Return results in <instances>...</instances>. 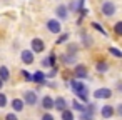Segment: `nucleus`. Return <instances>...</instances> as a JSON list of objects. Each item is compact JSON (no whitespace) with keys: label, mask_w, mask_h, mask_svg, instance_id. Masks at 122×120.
<instances>
[{"label":"nucleus","mask_w":122,"mask_h":120,"mask_svg":"<svg viewBox=\"0 0 122 120\" xmlns=\"http://www.w3.org/2000/svg\"><path fill=\"white\" fill-rule=\"evenodd\" d=\"M70 87H72V90H74V93L79 97V98H82L84 102H87V87L82 83V82H79V80H72L70 82Z\"/></svg>","instance_id":"nucleus-1"},{"label":"nucleus","mask_w":122,"mask_h":120,"mask_svg":"<svg viewBox=\"0 0 122 120\" xmlns=\"http://www.w3.org/2000/svg\"><path fill=\"white\" fill-rule=\"evenodd\" d=\"M102 14H104L105 17H112V15L115 14V5H114L112 2H105V4H102Z\"/></svg>","instance_id":"nucleus-2"},{"label":"nucleus","mask_w":122,"mask_h":120,"mask_svg":"<svg viewBox=\"0 0 122 120\" xmlns=\"http://www.w3.org/2000/svg\"><path fill=\"white\" fill-rule=\"evenodd\" d=\"M112 95V90L110 88H97L94 92V97L95 98H109Z\"/></svg>","instance_id":"nucleus-3"},{"label":"nucleus","mask_w":122,"mask_h":120,"mask_svg":"<svg viewBox=\"0 0 122 120\" xmlns=\"http://www.w3.org/2000/svg\"><path fill=\"white\" fill-rule=\"evenodd\" d=\"M47 29H49V32H52V34H59V32L62 30V25H60L57 20H49V22H47Z\"/></svg>","instance_id":"nucleus-4"},{"label":"nucleus","mask_w":122,"mask_h":120,"mask_svg":"<svg viewBox=\"0 0 122 120\" xmlns=\"http://www.w3.org/2000/svg\"><path fill=\"white\" fill-rule=\"evenodd\" d=\"M22 102H27L29 105H35V103H37V95H35V92H25Z\"/></svg>","instance_id":"nucleus-5"},{"label":"nucleus","mask_w":122,"mask_h":120,"mask_svg":"<svg viewBox=\"0 0 122 120\" xmlns=\"http://www.w3.org/2000/svg\"><path fill=\"white\" fill-rule=\"evenodd\" d=\"M65 107H67V102H65V98L59 97V98H55V100H54V108H57V110L64 112V110H67Z\"/></svg>","instance_id":"nucleus-6"},{"label":"nucleus","mask_w":122,"mask_h":120,"mask_svg":"<svg viewBox=\"0 0 122 120\" xmlns=\"http://www.w3.org/2000/svg\"><path fill=\"white\" fill-rule=\"evenodd\" d=\"M44 48H45V43H44L40 38H34V40H32V50H34V52H42Z\"/></svg>","instance_id":"nucleus-7"},{"label":"nucleus","mask_w":122,"mask_h":120,"mask_svg":"<svg viewBox=\"0 0 122 120\" xmlns=\"http://www.w3.org/2000/svg\"><path fill=\"white\" fill-rule=\"evenodd\" d=\"M74 73H75L77 78H85V77H87V68H85V65H77L75 70H74Z\"/></svg>","instance_id":"nucleus-8"},{"label":"nucleus","mask_w":122,"mask_h":120,"mask_svg":"<svg viewBox=\"0 0 122 120\" xmlns=\"http://www.w3.org/2000/svg\"><path fill=\"white\" fill-rule=\"evenodd\" d=\"M22 62L27 63V65H30V63L34 62V53H32L30 50H24V52H22Z\"/></svg>","instance_id":"nucleus-9"},{"label":"nucleus","mask_w":122,"mask_h":120,"mask_svg":"<svg viewBox=\"0 0 122 120\" xmlns=\"http://www.w3.org/2000/svg\"><path fill=\"white\" fill-rule=\"evenodd\" d=\"M45 78H47V75L44 72H40V70L32 75V82H37V83H45Z\"/></svg>","instance_id":"nucleus-10"},{"label":"nucleus","mask_w":122,"mask_h":120,"mask_svg":"<svg viewBox=\"0 0 122 120\" xmlns=\"http://www.w3.org/2000/svg\"><path fill=\"white\" fill-rule=\"evenodd\" d=\"M42 107L45 108V110H50V108H54V100H52V97H44L42 98Z\"/></svg>","instance_id":"nucleus-11"},{"label":"nucleus","mask_w":122,"mask_h":120,"mask_svg":"<svg viewBox=\"0 0 122 120\" xmlns=\"http://www.w3.org/2000/svg\"><path fill=\"white\" fill-rule=\"evenodd\" d=\"M112 115H114V108L110 105H104L102 107V117L104 118H110Z\"/></svg>","instance_id":"nucleus-12"},{"label":"nucleus","mask_w":122,"mask_h":120,"mask_svg":"<svg viewBox=\"0 0 122 120\" xmlns=\"http://www.w3.org/2000/svg\"><path fill=\"white\" fill-rule=\"evenodd\" d=\"M55 14H57V17H59V19H65V17H67V7H65V5L57 7Z\"/></svg>","instance_id":"nucleus-13"},{"label":"nucleus","mask_w":122,"mask_h":120,"mask_svg":"<svg viewBox=\"0 0 122 120\" xmlns=\"http://www.w3.org/2000/svg\"><path fill=\"white\" fill-rule=\"evenodd\" d=\"M9 77H10V73H9V68L7 67H0V80H9Z\"/></svg>","instance_id":"nucleus-14"},{"label":"nucleus","mask_w":122,"mask_h":120,"mask_svg":"<svg viewBox=\"0 0 122 120\" xmlns=\"http://www.w3.org/2000/svg\"><path fill=\"white\" fill-rule=\"evenodd\" d=\"M12 107H14V110L20 112V110L24 108V102H22L20 98H14V102H12Z\"/></svg>","instance_id":"nucleus-15"},{"label":"nucleus","mask_w":122,"mask_h":120,"mask_svg":"<svg viewBox=\"0 0 122 120\" xmlns=\"http://www.w3.org/2000/svg\"><path fill=\"white\" fill-rule=\"evenodd\" d=\"M95 67H97V72H100V73H104V72H105V70L109 68V65H107L105 62H99V63H97Z\"/></svg>","instance_id":"nucleus-16"},{"label":"nucleus","mask_w":122,"mask_h":120,"mask_svg":"<svg viewBox=\"0 0 122 120\" xmlns=\"http://www.w3.org/2000/svg\"><path fill=\"white\" fill-rule=\"evenodd\" d=\"M62 120H74V113L70 110H64L62 112Z\"/></svg>","instance_id":"nucleus-17"},{"label":"nucleus","mask_w":122,"mask_h":120,"mask_svg":"<svg viewBox=\"0 0 122 120\" xmlns=\"http://www.w3.org/2000/svg\"><path fill=\"white\" fill-rule=\"evenodd\" d=\"M109 53H112V55H114V57H117V58H119V57H122V52H120L119 48H115V47H110V48H109Z\"/></svg>","instance_id":"nucleus-18"},{"label":"nucleus","mask_w":122,"mask_h":120,"mask_svg":"<svg viewBox=\"0 0 122 120\" xmlns=\"http://www.w3.org/2000/svg\"><path fill=\"white\" fill-rule=\"evenodd\" d=\"M72 105H74V108H75V110H79V112H84V110H85V107H84L80 102H77V100H74V103H72Z\"/></svg>","instance_id":"nucleus-19"},{"label":"nucleus","mask_w":122,"mask_h":120,"mask_svg":"<svg viewBox=\"0 0 122 120\" xmlns=\"http://www.w3.org/2000/svg\"><path fill=\"white\" fill-rule=\"evenodd\" d=\"M92 27H94L95 30H99V32H100L102 35H105V30L102 29V25H100V24H97V22H94V24H92Z\"/></svg>","instance_id":"nucleus-20"},{"label":"nucleus","mask_w":122,"mask_h":120,"mask_svg":"<svg viewBox=\"0 0 122 120\" xmlns=\"http://www.w3.org/2000/svg\"><path fill=\"white\" fill-rule=\"evenodd\" d=\"M114 30H115V34H117V35H120V34H122V22H117Z\"/></svg>","instance_id":"nucleus-21"},{"label":"nucleus","mask_w":122,"mask_h":120,"mask_svg":"<svg viewBox=\"0 0 122 120\" xmlns=\"http://www.w3.org/2000/svg\"><path fill=\"white\" fill-rule=\"evenodd\" d=\"M7 105V97L4 93H0V107H5Z\"/></svg>","instance_id":"nucleus-22"},{"label":"nucleus","mask_w":122,"mask_h":120,"mask_svg":"<svg viewBox=\"0 0 122 120\" xmlns=\"http://www.w3.org/2000/svg\"><path fill=\"white\" fill-rule=\"evenodd\" d=\"M69 38V34H62L60 37H59V40H57V43H64L65 40Z\"/></svg>","instance_id":"nucleus-23"},{"label":"nucleus","mask_w":122,"mask_h":120,"mask_svg":"<svg viewBox=\"0 0 122 120\" xmlns=\"http://www.w3.org/2000/svg\"><path fill=\"white\" fill-rule=\"evenodd\" d=\"M74 60H75V57H74V55H70V57H69V55H65V57H64V62H65V63H67V62L70 63V62H74Z\"/></svg>","instance_id":"nucleus-24"},{"label":"nucleus","mask_w":122,"mask_h":120,"mask_svg":"<svg viewBox=\"0 0 122 120\" xmlns=\"http://www.w3.org/2000/svg\"><path fill=\"white\" fill-rule=\"evenodd\" d=\"M5 120H19V118H17V115H15V113H9V115L5 117Z\"/></svg>","instance_id":"nucleus-25"},{"label":"nucleus","mask_w":122,"mask_h":120,"mask_svg":"<svg viewBox=\"0 0 122 120\" xmlns=\"http://www.w3.org/2000/svg\"><path fill=\"white\" fill-rule=\"evenodd\" d=\"M42 120H54V117H52L50 113H45V115L42 117Z\"/></svg>","instance_id":"nucleus-26"},{"label":"nucleus","mask_w":122,"mask_h":120,"mask_svg":"<svg viewBox=\"0 0 122 120\" xmlns=\"http://www.w3.org/2000/svg\"><path fill=\"white\" fill-rule=\"evenodd\" d=\"M22 73H24V77H25V78H27V80H32V75H30V73H29V72H25V70H24V72H22Z\"/></svg>","instance_id":"nucleus-27"},{"label":"nucleus","mask_w":122,"mask_h":120,"mask_svg":"<svg viewBox=\"0 0 122 120\" xmlns=\"http://www.w3.org/2000/svg\"><path fill=\"white\" fill-rule=\"evenodd\" d=\"M42 65H44V67H49V65H50V63H49V58H45V60L42 62Z\"/></svg>","instance_id":"nucleus-28"},{"label":"nucleus","mask_w":122,"mask_h":120,"mask_svg":"<svg viewBox=\"0 0 122 120\" xmlns=\"http://www.w3.org/2000/svg\"><path fill=\"white\" fill-rule=\"evenodd\" d=\"M2 83H4V82H2V80H0V88H2Z\"/></svg>","instance_id":"nucleus-29"}]
</instances>
